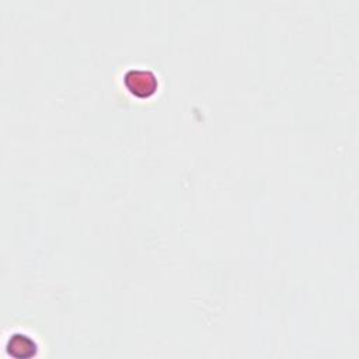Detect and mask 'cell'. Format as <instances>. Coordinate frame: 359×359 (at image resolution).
Listing matches in <instances>:
<instances>
[{
  "instance_id": "cell-2",
  "label": "cell",
  "mask_w": 359,
  "mask_h": 359,
  "mask_svg": "<svg viewBox=\"0 0 359 359\" xmlns=\"http://www.w3.org/2000/svg\"><path fill=\"white\" fill-rule=\"evenodd\" d=\"M7 351L15 358H29L36 352L35 341L25 334L15 332L10 337L7 342Z\"/></svg>"
},
{
  "instance_id": "cell-1",
  "label": "cell",
  "mask_w": 359,
  "mask_h": 359,
  "mask_svg": "<svg viewBox=\"0 0 359 359\" xmlns=\"http://www.w3.org/2000/svg\"><path fill=\"white\" fill-rule=\"evenodd\" d=\"M123 83L128 91L137 98H149L158 87L156 74L144 69H129L123 76Z\"/></svg>"
}]
</instances>
